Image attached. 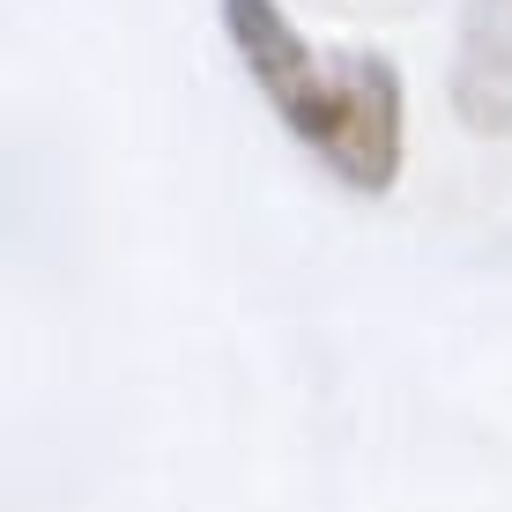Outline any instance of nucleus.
Here are the masks:
<instances>
[{
    "label": "nucleus",
    "mask_w": 512,
    "mask_h": 512,
    "mask_svg": "<svg viewBox=\"0 0 512 512\" xmlns=\"http://www.w3.org/2000/svg\"><path fill=\"white\" fill-rule=\"evenodd\" d=\"M320 164L342 186H357V193H386L401 179V75H394V60L357 52V82H349L342 134L327 141Z\"/></svg>",
    "instance_id": "obj_2"
},
{
    "label": "nucleus",
    "mask_w": 512,
    "mask_h": 512,
    "mask_svg": "<svg viewBox=\"0 0 512 512\" xmlns=\"http://www.w3.org/2000/svg\"><path fill=\"white\" fill-rule=\"evenodd\" d=\"M216 8H223V30H231L245 75H253V90L275 104V119L305 141L312 156H327V141H334V127H342V112H349L357 52L320 60V52L297 38V23L275 8V0H216Z\"/></svg>",
    "instance_id": "obj_1"
},
{
    "label": "nucleus",
    "mask_w": 512,
    "mask_h": 512,
    "mask_svg": "<svg viewBox=\"0 0 512 512\" xmlns=\"http://www.w3.org/2000/svg\"><path fill=\"white\" fill-rule=\"evenodd\" d=\"M453 112L475 134H512V0H468L453 45Z\"/></svg>",
    "instance_id": "obj_3"
}]
</instances>
